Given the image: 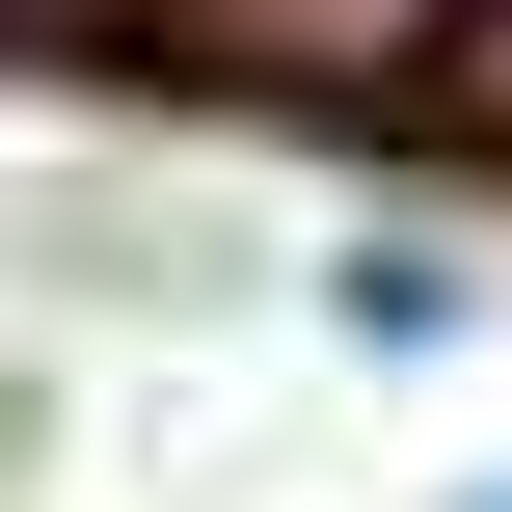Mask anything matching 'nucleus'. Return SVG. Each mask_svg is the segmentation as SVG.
<instances>
[{
    "label": "nucleus",
    "mask_w": 512,
    "mask_h": 512,
    "mask_svg": "<svg viewBox=\"0 0 512 512\" xmlns=\"http://www.w3.org/2000/svg\"><path fill=\"white\" fill-rule=\"evenodd\" d=\"M216 54H270V81H405V54H459L486 0H189Z\"/></svg>",
    "instance_id": "obj_1"
},
{
    "label": "nucleus",
    "mask_w": 512,
    "mask_h": 512,
    "mask_svg": "<svg viewBox=\"0 0 512 512\" xmlns=\"http://www.w3.org/2000/svg\"><path fill=\"white\" fill-rule=\"evenodd\" d=\"M459 512H512V486H459Z\"/></svg>",
    "instance_id": "obj_2"
}]
</instances>
